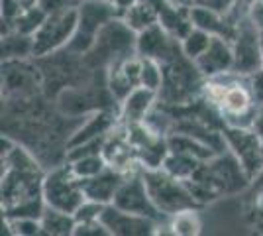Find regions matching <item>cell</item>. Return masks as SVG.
Segmentation results:
<instances>
[{
	"mask_svg": "<svg viewBox=\"0 0 263 236\" xmlns=\"http://www.w3.org/2000/svg\"><path fill=\"white\" fill-rule=\"evenodd\" d=\"M42 161L10 136H2V211L4 216H42Z\"/></svg>",
	"mask_w": 263,
	"mask_h": 236,
	"instance_id": "obj_1",
	"label": "cell"
},
{
	"mask_svg": "<svg viewBox=\"0 0 263 236\" xmlns=\"http://www.w3.org/2000/svg\"><path fill=\"white\" fill-rule=\"evenodd\" d=\"M186 187L198 205L216 201L224 195H236L250 187L252 177L230 150H224L202 161L195 175L186 179Z\"/></svg>",
	"mask_w": 263,
	"mask_h": 236,
	"instance_id": "obj_2",
	"label": "cell"
},
{
	"mask_svg": "<svg viewBox=\"0 0 263 236\" xmlns=\"http://www.w3.org/2000/svg\"><path fill=\"white\" fill-rule=\"evenodd\" d=\"M202 99L218 113L222 124L230 126H253L257 111L261 108L253 101L248 79L234 71L206 79L202 85Z\"/></svg>",
	"mask_w": 263,
	"mask_h": 236,
	"instance_id": "obj_3",
	"label": "cell"
},
{
	"mask_svg": "<svg viewBox=\"0 0 263 236\" xmlns=\"http://www.w3.org/2000/svg\"><path fill=\"white\" fill-rule=\"evenodd\" d=\"M163 67V85L159 89V102L167 106H186L202 97L204 75L198 71L197 63L183 53L181 44L173 56L161 63Z\"/></svg>",
	"mask_w": 263,
	"mask_h": 236,
	"instance_id": "obj_4",
	"label": "cell"
},
{
	"mask_svg": "<svg viewBox=\"0 0 263 236\" xmlns=\"http://www.w3.org/2000/svg\"><path fill=\"white\" fill-rule=\"evenodd\" d=\"M138 34L130 30L122 18H112L104 24L90 51L85 53L87 63L92 69H108L110 63L136 53Z\"/></svg>",
	"mask_w": 263,
	"mask_h": 236,
	"instance_id": "obj_5",
	"label": "cell"
},
{
	"mask_svg": "<svg viewBox=\"0 0 263 236\" xmlns=\"http://www.w3.org/2000/svg\"><path fill=\"white\" fill-rule=\"evenodd\" d=\"M142 175L147 185V191L152 195V201L155 203L157 211L163 214L165 219L179 211L198 207V203L195 201L193 193L189 191L185 181L169 175L161 168H142Z\"/></svg>",
	"mask_w": 263,
	"mask_h": 236,
	"instance_id": "obj_6",
	"label": "cell"
},
{
	"mask_svg": "<svg viewBox=\"0 0 263 236\" xmlns=\"http://www.w3.org/2000/svg\"><path fill=\"white\" fill-rule=\"evenodd\" d=\"M85 191L81 179L73 173L71 166L63 161L55 168L47 169L44 177V203L63 213L75 214L81 203L85 201Z\"/></svg>",
	"mask_w": 263,
	"mask_h": 236,
	"instance_id": "obj_7",
	"label": "cell"
},
{
	"mask_svg": "<svg viewBox=\"0 0 263 236\" xmlns=\"http://www.w3.org/2000/svg\"><path fill=\"white\" fill-rule=\"evenodd\" d=\"M79 22V6L77 8H69L63 12H53L47 14L42 26L35 30L33 38V57L32 59H40V57L51 56L61 49H65L71 44L75 30H77Z\"/></svg>",
	"mask_w": 263,
	"mask_h": 236,
	"instance_id": "obj_8",
	"label": "cell"
},
{
	"mask_svg": "<svg viewBox=\"0 0 263 236\" xmlns=\"http://www.w3.org/2000/svg\"><path fill=\"white\" fill-rule=\"evenodd\" d=\"M112 18H118V14H116L112 4L97 2V0H83L79 4L77 30H75L71 44L67 45V49L73 51V53H79V56L88 53L90 47L97 42L100 30Z\"/></svg>",
	"mask_w": 263,
	"mask_h": 236,
	"instance_id": "obj_9",
	"label": "cell"
},
{
	"mask_svg": "<svg viewBox=\"0 0 263 236\" xmlns=\"http://www.w3.org/2000/svg\"><path fill=\"white\" fill-rule=\"evenodd\" d=\"M234 49V73L250 75L263 67L261 57V28L250 18H241L236 26V34L232 38Z\"/></svg>",
	"mask_w": 263,
	"mask_h": 236,
	"instance_id": "obj_10",
	"label": "cell"
},
{
	"mask_svg": "<svg viewBox=\"0 0 263 236\" xmlns=\"http://www.w3.org/2000/svg\"><path fill=\"white\" fill-rule=\"evenodd\" d=\"M222 136L226 142V150H230L236 159L246 169L250 177H255L263 169V146L253 126H222Z\"/></svg>",
	"mask_w": 263,
	"mask_h": 236,
	"instance_id": "obj_11",
	"label": "cell"
},
{
	"mask_svg": "<svg viewBox=\"0 0 263 236\" xmlns=\"http://www.w3.org/2000/svg\"><path fill=\"white\" fill-rule=\"evenodd\" d=\"M112 205H116L118 209L126 211V213L147 216L154 221H163L165 219L163 214L157 211L155 203L152 201V195L147 191V185H145V179L142 175V168L126 173Z\"/></svg>",
	"mask_w": 263,
	"mask_h": 236,
	"instance_id": "obj_12",
	"label": "cell"
},
{
	"mask_svg": "<svg viewBox=\"0 0 263 236\" xmlns=\"http://www.w3.org/2000/svg\"><path fill=\"white\" fill-rule=\"evenodd\" d=\"M140 75H142V56L132 53L110 63L106 69V83H108V89L112 93V97L118 101L120 104L132 90L136 87H140Z\"/></svg>",
	"mask_w": 263,
	"mask_h": 236,
	"instance_id": "obj_13",
	"label": "cell"
},
{
	"mask_svg": "<svg viewBox=\"0 0 263 236\" xmlns=\"http://www.w3.org/2000/svg\"><path fill=\"white\" fill-rule=\"evenodd\" d=\"M102 225L108 228L110 234L116 236H143V234H155L157 225L161 221H154L147 216H140V214L126 213L118 209L116 205H106L102 216H100Z\"/></svg>",
	"mask_w": 263,
	"mask_h": 236,
	"instance_id": "obj_14",
	"label": "cell"
},
{
	"mask_svg": "<svg viewBox=\"0 0 263 236\" xmlns=\"http://www.w3.org/2000/svg\"><path fill=\"white\" fill-rule=\"evenodd\" d=\"M198 71L204 75V79L218 77V75H226L234 71V49H232V42L226 38L214 35L210 42L209 49L198 57L197 61Z\"/></svg>",
	"mask_w": 263,
	"mask_h": 236,
	"instance_id": "obj_15",
	"label": "cell"
},
{
	"mask_svg": "<svg viewBox=\"0 0 263 236\" xmlns=\"http://www.w3.org/2000/svg\"><path fill=\"white\" fill-rule=\"evenodd\" d=\"M177 47H179V40L169 34L161 24H155L152 28L140 32L136 40L138 56L152 57V59H157L159 63H163L165 59L173 56Z\"/></svg>",
	"mask_w": 263,
	"mask_h": 236,
	"instance_id": "obj_16",
	"label": "cell"
},
{
	"mask_svg": "<svg viewBox=\"0 0 263 236\" xmlns=\"http://www.w3.org/2000/svg\"><path fill=\"white\" fill-rule=\"evenodd\" d=\"M159 93L147 87H136L130 95L120 102L118 106V116L122 124H138L145 122L149 113L159 104Z\"/></svg>",
	"mask_w": 263,
	"mask_h": 236,
	"instance_id": "obj_17",
	"label": "cell"
},
{
	"mask_svg": "<svg viewBox=\"0 0 263 236\" xmlns=\"http://www.w3.org/2000/svg\"><path fill=\"white\" fill-rule=\"evenodd\" d=\"M124 177H126L124 171L108 166V168L102 169L97 175L87 177V179H81V185H83V191H85L87 199L102 203V205H110V203L114 201L118 189H120Z\"/></svg>",
	"mask_w": 263,
	"mask_h": 236,
	"instance_id": "obj_18",
	"label": "cell"
},
{
	"mask_svg": "<svg viewBox=\"0 0 263 236\" xmlns=\"http://www.w3.org/2000/svg\"><path fill=\"white\" fill-rule=\"evenodd\" d=\"M189 14H191L193 26L202 28V30H206L212 35H220V38H226V40L232 42V38L236 34V26L238 24H232L222 12L214 10L206 4H193Z\"/></svg>",
	"mask_w": 263,
	"mask_h": 236,
	"instance_id": "obj_19",
	"label": "cell"
},
{
	"mask_svg": "<svg viewBox=\"0 0 263 236\" xmlns=\"http://www.w3.org/2000/svg\"><path fill=\"white\" fill-rule=\"evenodd\" d=\"M202 164V159L191 156L186 152H179V150H169L167 156L163 159L161 169L167 171L169 175H173L177 179L186 181L195 175V171L198 169V166Z\"/></svg>",
	"mask_w": 263,
	"mask_h": 236,
	"instance_id": "obj_20",
	"label": "cell"
},
{
	"mask_svg": "<svg viewBox=\"0 0 263 236\" xmlns=\"http://www.w3.org/2000/svg\"><path fill=\"white\" fill-rule=\"evenodd\" d=\"M122 20L126 22V26L134 30L136 34H140L143 30H147V28H152L155 24H159V12L155 8L152 2H147V0H138L132 8L124 12V16H122Z\"/></svg>",
	"mask_w": 263,
	"mask_h": 236,
	"instance_id": "obj_21",
	"label": "cell"
},
{
	"mask_svg": "<svg viewBox=\"0 0 263 236\" xmlns=\"http://www.w3.org/2000/svg\"><path fill=\"white\" fill-rule=\"evenodd\" d=\"M42 228H44V234L49 236H67V234H75V228H77V221H75V214L63 213V211H57L51 207H45L42 216Z\"/></svg>",
	"mask_w": 263,
	"mask_h": 236,
	"instance_id": "obj_22",
	"label": "cell"
},
{
	"mask_svg": "<svg viewBox=\"0 0 263 236\" xmlns=\"http://www.w3.org/2000/svg\"><path fill=\"white\" fill-rule=\"evenodd\" d=\"M33 57V38L12 30L2 34V61L14 59H30Z\"/></svg>",
	"mask_w": 263,
	"mask_h": 236,
	"instance_id": "obj_23",
	"label": "cell"
},
{
	"mask_svg": "<svg viewBox=\"0 0 263 236\" xmlns=\"http://www.w3.org/2000/svg\"><path fill=\"white\" fill-rule=\"evenodd\" d=\"M167 223H169L171 234L197 236V234H200V230H202V223H200V216H198L197 209L179 211V213L167 216Z\"/></svg>",
	"mask_w": 263,
	"mask_h": 236,
	"instance_id": "obj_24",
	"label": "cell"
},
{
	"mask_svg": "<svg viewBox=\"0 0 263 236\" xmlns=\"http://www.w3.org/2000/svg\"><path fill=\"white\" fill-rule=\"evenodd\" d=\"M212 38H214V35L209 34L206 30L193 26V28H191V30H189V32H186V34L179 40V44H181L183 53H185L189 59L197 61L198 57H200L204 51H206V49H209Z\"/></svg>",
	"mask_w": 263,
	"mask_h": 236,
	"instance_id": "obj_25",
	"label": "cell"
},
{
	"mask_svg": "<svg viewBox=\"0 0 263 236\" xmlns=\"http://www.w3.org/2000/svg\"><path fill=\"white\" fill-rule=\"evenodd\" d=\"M248 189V216L253 225L263 228V169L253 177Z\"/></svg>",
	"mask_w": 263,
	"mask_h": 236,
	"instance_id": "obj_26",
	"label": "cell"
},
{
	"mask_svg": "<svg viewBox=\"0 0 263 236\" xmlns=\"http://www.w3.org/2000/svg\"><path fill=\"white\" fill-rule=\"evenodd\" d=\"M45 16H47V12L35 2L32 6H26V8L20 12V16L14 20L12 28H14L16 32H20V34L33 35L35 30H37V28L42 26V22L45 20Z\"/></svg>",
	"mask_w": 263,
	"mask_h": 236,
	"instance_id": "obj_27",
	"label": "cell"
},
{
	"mask_svg": "<svg viewBox=\"0 0 263 236\" xmlns=\"http://www.w3.org/2000/svg\"><path fill=\"white\" fill-rule=\"evenodd\" d=\"M67 164L71 166L73 173L77 175L79 179H87V177H92V175L100 173L102 169L108 168V164H106V159H104V156H102V154L77 157V159H71V161H67Z\"/></svg>",
	"mask_w": 263,
	"mask_h": 236,
	"instance_id": "obj_28",
	"label": "cell"
},
{
	"mask_svg": "<svg viewBox=\"0 0 263 236\" xmlns=\"http://www.w3.org/2000/svg\"><path fill=\"white\" fill-rule=\"evenodd\" d=\"M4 226L8 228L10 234H20V236L44 234L40 216H4Z\"/></svg>",
	"mask_w": 263,
	"mask_h": 236,
	"instance_id": "obj_29",
	"label": "cell"
},
{
	"mask_svg": "<svg viewBox=\"0 0 263 236\" xmlns=\"http://www.w3.org/2000/svg\"><path fill=\"white\" fill-rule=\"evenodd\" d=\"M140 83L142 87L154 89L159 93L161 85H163V67L157 59L152 57H142V75H140Z\"/></svg>",
	"mask_w": 263,
	"mask_h": 236,
	"instance_id": "obj_30",
	"label": "cell"
},
{
	"mask_svg": "<svg viewBox=\"0 0 263 236\" xmlns=\"http://www.w3.org/2000/svg\"><path fill=\"white\" fill-rule=\"evenodd\" d=\"M106 205L97 201H90V199H85L81 203L77 211H75V221L77 225H85V223H99L100 216H102V211H104Z\"/></svg>",
	"mask_w": 263,
	"mask_h": 236,
	"instance_id": "obj_31",
	"label": "cell"
},
{
	"mask_svg": "<svg viewBox=\"0 0 263 236\" xmlns=\"http://www.w3.org/2000/svg\"><path fill=\"white\" fill-rule=\"evenodd\" d=\"M246 79H248V85H250V90L253 95V101L259 106H263V67L246 75Z\"/></svg>",
	"mask_w": 263,
	"mask_h": 236,
	"instance_id": "obj_32",
	"label": "cell"
},
{
	"mask_svg": "<svg viewBox=\"0 0 263 236\" xmlns=\"http://www.w3.org/2000/svg\"><path fill=\"white\" fill-rule=\"evenodd\" d=\"M83 0H37V4L44 8L47 14H53V12H63L69 8H77Z\"/></svg>",
	"mask_w": 263,
	"mask_h": 236,
	"instance_id": "obj_33",
	"label": "cell"
},
{
	"mask_svg": "<svg viewBox=\"0 0 263 236\" xmlns=\"http://www.w3.org/2000/svg\"><path fill=\"white\" fill-rule=\"evenodd\" d=\"M253 130L257 132L259 140H261V146H263V106L257 111V116H255V120H253Z\"/></svg>",
	"mask_w": 263,
	"mask_h": 236,
	"instance_id": "obj_34",
	"label": "cell"
},
{
	"mask_svg": "<svg viewBox=\"0 0 263 236\" xmlns=\"http://www.w3.org/2000/svg\"><path fill=\"white\" fill-rule=\"evenodd\" d=\"M171 4H175V6H179V8H191L195 2L193 0H169Z\"/></svg>",
	"mask_w": 263,
	"mask_h": 236,
	"instance_id": "obj_35",
	"label": "cell"
},
{
	"mask_svg": "<svg viewBox=\"0 0 263 236\" xmlns=\"http://www.w3.org/2000/svg\"><path fill=\"white\" fill-rule=\"evenodd\" d=\"M18 2H20L24 8H26V6H32V4H35L37 0H18Z\"/></svg>",
	"mask_w": 263,
	"mask_h": 236,
	"instance_id": "obj_36",
	"label": "cell"
},
{
	"mask_svg": "<svg viewBox=\"0 0 263 236\" xmlns=\"http://www.w3.org/2000/svg\"><path fill=\"white\" fill-rule=\"evenodd\" d=\"M193 2H195V4H206L209 0H193Z\"/></svg>",
	"mask_w": 263,
	"mask_h": 236,
	"instance_id": "obj_37",
	"label": "cell"
},
{
	"mask_svg": "<svg viewBox=\"0 0 263 236\" xmlns=\"http://www.w3.org/2000/svg\"><path fill=\"white\" fill-rule=\"evenodd\" d=\"M261 57H263V28H261Z\"/></svg>",
	"mask_w": 263,
	"mask_h": 236,
	"instance_id": "obj_38",
	"label": "cell"
},
{
	"mask_svg": "<svg viewBox=\"0 0 263 236\" xmlns=\"http://www.w3.org/2000/svg\"><path fill=\"white\" fill-rule=\"evenodd\" d=\"M97 2H106V4H112V0H97Z\"/></svg>",
	"mask_w": 263,
	"mask_h": 236,
	"instance_id": "obj_39",
	"label": "cell"
}]
</instances>
